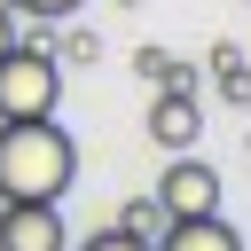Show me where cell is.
Wrapping results in <instances>:
<instances>
[{"instance_id":"8992f818","label":"cell","mask_w":251,"mask_h":251,"mask_svg":"<svg viewBox=\"0 0 251 251\" xmlns=\"http://www.w3.org/2000/svg\"><path fill=\"white\" fill-rule=\"evenodd\" d=\"M149 251H243V235L220 220V212H196V220H165V235Z\"/></svg>"},{"instance_id":"3957f363","label":"cell","mask_w":251,"mask_h":251,"mask_svg":"<svg viewBox=\"0 0 251 251\" xmlns=\"http://www.w3.org/2000/svg\"><path fill=\"white\" fill-rule=\"evenodd\" d=\"M157 204H165V220H196V212H220V173L196 157V149H180L165 173H157V188H149Z\"/></svg>"},{"instance_id":"8fae6325","label":"cell","mask_w":251,"mask_h":251,"mask_svg":"<svg viewBox=\"0 0 251 251\" xmlns=\"http://www.w3.org/2000/svg\"><path fill=\"white\" fill-rule=\"evenodd\" d=\"M78 251H149V243H133V235H126V227H102V235H86V243H78Z\"/></svg>"},{"instance_id":"9c48e42d","label":"cell","mask_w":251,"mask_h":251,"mask_svg":"<svg viewBox=\"0 0 251 251\" xmlns=\"http://www.w3.org/2000/svg\"><path fill=\"white\" fill-rule=\"evenodd\" d=\"M212 71H220V94H227V102H251V63H243L235 47H212Z\"/></svg>"},{"instance_id":"6da1fadb","label":"cell","mask_w":251,"mask_h":251,"mask_svg":"<svg viewBox=\"0 0 251 251\" xmlns=\"http://www.w3.org/2000/svg\"><path fill=\"white\" fill-rule=\"evenodd\" d=\"M78 180V141L55 118H0V204H55Z\"/></svg>"},{"instance_id":"30bf717a","label":"cell","mask_w":251,"mask_h":251,"mask_svg":"<svg viewBox=\"0 0 251 251\" xmlns=\"http://www.w3.org/2000/svg\"><path fill=\"white\" fill-rule=\"evenodd\" d=\"M47 55L71 71V63H94V55H102V39H94V31H63V39H47Z\"/></svg>"},{"instance_id":"5bb4252c","label":"cell","mask_w":251,"mask_h":251,"mask_svg":"<svg viewBox=\"0 0 251 251\" xmlns=\"http://www.w3.org/2000/svg\"><path fill=\"white\" fill-rule=\"evenodd\" d=\"M0 212H8V204H0Z\"/></svg>"},{"instance_id":"7c38bea8","label":"cell","mask_w":251,"mask_h":251,"mask_svg":"<svg viewBox=\"0 0 251 251\" xmlns=\"http://www.w3.org/2000/svg\"><path fill=\"white\" fill-rule=\"evenodd\" d=\"M78 0H16V16H39V24H63Z\"/></svg>"},{"instance_id":"5b68a950","label":"cell","mask_w":251,"mask_h":251,"mask_svg":"<svg viewBox=\"0 0 251 251\" xmlns=\"http://www.w3.org/2000/svg\"><path fill=\"white\" fill-rule=\"evenodd\" d=\"M0 251H63V212L55 204H8L0 212Z\"/></svg>"},{"instance_id":"4fadbf2b","label":"cell","mask_w":251,"mask_h":251,"mask_svg":"<svg viewBox=\"0 0 251 251\" xmlns=\"http://www.w3.org/2000/svg\"><path fill=\"white\" fill-rule=\"evenodd\" d=\"M8 47H16V24H8V8H0V55H8Z\"/></svg>"},{"instance_id":"7a4b0ae2","label":"cell","mask_w":251,"mask_h":251,"mask_svg":"<svg viewBox=\"0 0 251 251\" xmlns=\"http://www.w3.org/2000/svg\"><path fill=\"white\" fill-rule=\"evenodd\" d=\"M63 102V63L47 55V39H16L0 55V118H55Z\"/></svg>"},{"instance_id":"ba28073f","label":"cell","mask_w":251,"mask_h":251,"mask_svg":"<svg viewBox=\"0 0 251 251\" xmlns=\"http://www.w3.org/2000/svg\"><path fill=\"white\" fill-rule=\"evenodd\" d=\"M133 71H141L149 86H188V78H196V71H188L180 55H165V47H141V55H133Z\"/></svg>"},{"instance_id":"52a82bcc","label":"cell","mask_w":251,"mask_h":251,"mask_svg":"<svg viewBox=\"0 0 251 251\" xmlns=\"http://www.w3.org/2000/svg\"><path fill=\"white\" fill-rule=\"evenodd\" d=\"M118 227H126L133 243H157V235H165V204H157V196H126V212H118Z\"/></svg>"},{"instance_id":"277c9868","label":"cell","mask_w":251,"mask_h":251,"mask_svg":"<svg viewBox=\"0 0 251 251\" xmlns=\"http://www.w3.org/2000/svg\"><path fill=\"white\" fill-rule=\"evenodd\" d=\"M196 133H204V102H196L188 86H157V102H149V141H157L165 157H180V149H196Z\"/></svg>"}]
</instances>
